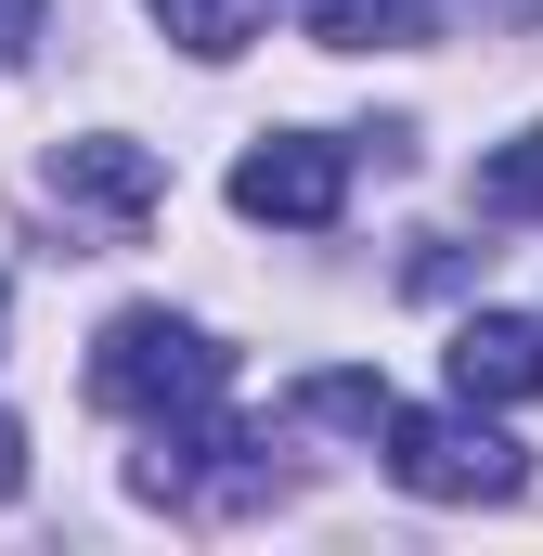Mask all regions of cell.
<instances>
[{
	"label": "cell",
	"instance_id": "1",
	"mask_svg": "<svg viewBox=\"0 0 543 556\" xmlns=\"http://www.w3.org/2000/svg\"><path fill=\"white\" fill-rule=\"evenodd\" d=\"M130 492H142V505H168V518H233V505H260V492H272V453L220 415V402H194V415H142Z\"/></svg>",
	"mask_w": 543,
	"mask_h": 556
},
{
	"label": "cell",
	"instance_id": "2",
	"mask_svg": "<svg viewBox=\"0 0 543 556\" xmlns=\"http://www.w3.org/2000/svg\"><path fill=\"white\" fill-rule=\"evenodd\" d=\"M220 389H233V350L181 311H117L91 337V402H117V415H194Z\"/></svg>",
	"mask_w": 543,
	"mask_h": 556
},
{
	"label": "cell",
	"instance_id": "3",
	"mask_svg": "<svg viewBox=\"0 0 543 556\" xmlns=\"http://www.w3.org/2000/svg\"><path fill=\"white\" fill-rule=\"evenodd\" d=\"M389 479L414 505H518L531 453L492 427V402H453V415H389Z\"/></svg>",
	"mask_w": 543,
	"mask_h": 556
},
{
	"label": "cell",
	"instance_id": "4",
	"mask_svg": "<svg viewBox=\"0 0 543 556\" xmlns=\"http://www.w3.org/2000/svg\"><path fill=\"white\" fill-rule=\"evenodd\" d=\"M233 207L272 220V233H324V220L350 207V142H324V130H260L247 155H233Z\"/></svg>",
	"mask_w": 543,
	"mask_h": 556
},
{
	"label": "cell",
	"instance_id": "5",
	"mask_svg": "<svg viewBox=\"0 0 543 556\" xmlns=\"http://www.w3.org/2000/svg\"><path fill=\"white\" fill-rule=\"evenodd\" d=\"M52 194H65V207H91L104 233H130V220H155V194H168V168H155L142 142L91 130V142H52Z\"/></svg>",
	"mask_w": 543,
	"mask_h": 556
},
{
	"label": "cell",
	"instance_id": "6",
	"mask_svg": "<svg viewBox=\"0 0 543 556\" xmlns=\"http://www.w3.org/2000/svg\"><path fill=\"white\" fill-rule=\"evenodd\" d=\"M453 402H543V324H518V311H479L466 337H453Z\"/></svg>",
	"mask_w": 543,
	"mask_h": 556
},
{
	"label": "cell",
	"instance_id": "7",
	"mask_svg": "<svg viewBox=\"0 0 543 556\" xmlns=\"http://www.w3.org/2000/svg\"><path fill=\"white\" fill-rule=\"evenodd\" d=\"M298 26L324 52H414L427 39V0H298Z\"/></svg>",
	"mask_w": 543,
	"mask_h": 556
},
{
	"label": "cell",
	"instance_id": "8",
	"mask_svg": "<svg viewBox=\"0 0 543 556\" xmlns=\"http://www.w3.org/2000/svg\"><path fill=\"white\" fill-rule=\"evenodd\" d=\"M142 13H155L194 65H233V52H247V26H260V0H142Z\"/></svg>",
	"mask_w": 543,
	"mask_h": 556
},
{
	"label": "cell",
	"instance_id": "9",
	"mask_svg": "<svg viewBox=\"0 0 543 556\" xmlns=\"http://www.w3.org/2000/svg\"><path fill=\"white\" fill-rule=\"evenodd\" d=\"M479 220H543V130L479 155Z\"/></svg>",
	"mask_w": 543,
	"mask_h": 556
},
{
	"label": "cell",
	"instance_id": "10",
	"mask_svg": "<svg viewBox=\"0 0 543 556\" xmlns=\"http://www.w3.org/2000/svg\"><path fill=\"white\" fill-rule=\"evenodd\" d=\"M298 415H311V427H363V440H389V415H402V402H389V376H311V389H298Z\"/></svg>",
	"mask_w": 543,
	"mask_h": 556
},
{
	"label": "cell",
	"instance_id": "11",
	"mask_svg": "<svg viewBox=\"0 0 543 556\" xmlns=\"http://www.w3.org/2000/svg\"><path fill=\"white\" fill-rule=\"evenodd\" d=\"M39 13H52V0H0V65H26V52H39Z\"/></svg>",
	"mask_w": 543,
	"mask_h": 556
},
{
	"label": "cell",
	"instance_id": "12",
	"mask_svg": "<svg viewBox=\"0 0 543 556\" xmlns=\"http://www.w3.org/2000/svg\"><path fill=\"white\" fill-rule=\"evenodd\" d=\"M13 492H26V427L0 415V505H13Z\"/></svg>",
	"mask_w": 543,
	"mask_h": 556
},
{
	"label": "cell",
	"instance_id": "13",
	"mask_svg": "<svg viewBox=\"0 0 543 556\" xmlns=\"http://www.w3.org/2000/svg\"><path fill=\"white\" fill-rule=\"evenodd\" d=\"M492 13H505V26H531V13H543V0H492Z\"/></svg>",
	"mask_w": 543,
	"mask_h": 556
},
{
	"label": "cell",
	"instance_id": "14",
	"mask_svg": "<svg viewBox=\"0 0 543 556\" xmlns=\"http://www.w3.org/2000/svg\"><path fill=\"white\" fill-rule=\"evenodd\" d=\"M0 311H13V285H0Z\"/></svg>",
	"mask_w": 543,
	"mask_h": 556
}]
</instances>
